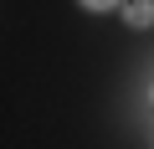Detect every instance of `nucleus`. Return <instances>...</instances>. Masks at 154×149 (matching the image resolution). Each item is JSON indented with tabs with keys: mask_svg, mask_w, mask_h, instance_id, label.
Returning a JSON list of instances; mask_svg holds the SVG:
<instances>
[{
	"mask_svg": "<svg viewBox=\"0 0 154 149\" xmlns=\"http://www.w3.org/2000/svg\"><path fill=\"white\" fill-rule=\"evenodd\" d=\"M123 26L128 31H149L154 26V0H123Z\"/></svg>",
	"mask_w": 154,
	"mask_h": 149,
	"instance_id": "f257e3e1",
	"label": "nucleus"
},
{
	"mask_svg": "<svg viewBox=\"0 0 154 149\" xmlns=\"http://www.w3.org/2000/svg\"><path fill=\"white\" fill-rule=\"evenodd\" d=\"M77 5H82V11H93V16H98V11H123V0H77Z\"/></svg>",
	"mask_w": 154,
	"mask_h": 149,
	"instance_id": "f03ea898",
	"label": "nucleus"
}]
</instances>
